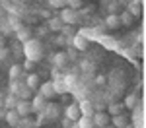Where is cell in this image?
Segmentation results:
<instances>
[{
  "label": "cell",
  "mask_w": 146,
  "mask_h": 128,
  "mask_svg": "<svg viewBox=\"0 0 146 128\" xmlns=\"http://www.w3.org/2000/svg\"><path fill=\"white\" fill-rule=\"evenodd\" d=\"M8 56V49H6V45L0 47V60H4V58Z\"/></svg>",
  "instance_id": "obj_32"
},
{
  "label": "cell",
  "mask_w": 146,
  "mask_h": 128,
  "mask_svg": "<svg viewBox=\"0 0 146 128\" xmlns=\"http://www.w3.org/2000/svg\"><path fill=\"white\" fill-rule=\"evenodd\" d=\"M16 37H18V41H20V43H25V41H29V39H33V31H31V27H27V25H25V27H20V29H18V33H16Z\"/></svg>",
  "instance_id": "obj_10"
},
{
  "label": "cell",
  "mask_w": 146,
  "mask_h": 128,
  "mask_svg": "<svg viewBox=\"0 0 146 128\" xmlns=\"http://www.w3.org/2000/svg\"><path fill=\"white\" fill-rule=\"evenodd\" d=\"M60 31H62L64 37H70V35L74 33V31H72V25H62V29H60Z\"/></svg>",
  "instance_id": "obj_31"
},
{
  "label": "cell",
  "mask_w": 146,
  "mask_h": 128,
  "mask_svg": "<svg viewBox=\"0 0 146 128\" xmlns=\"http://www.w3.org/2000/svg\"><path fill=\"white\" fill-rule=\"evenodd\" d=\"M66 0H49V6L51 8H64Z\"/></svg>",
  "instance_id": "obj_29"
},
{
  "label": "cell",
  "mask_w": 146,
  "mask_h": 128,
  "mask_svg": "<svg viewBox=\"0 0 146 128\" xmlns=\"http://www.w3.org/2000/svg\"><path fill=\"white\" fill-rule=\"evenodd\" d=\"M105 25L109 27V29H117L121 22H119V14H109L107 18H105Z\"/></svg>",
  "instance_id": "obj_17"
},
{
  "label": "cell",
  "mask_w": 146,
  "mask_h": 128,
  "mask_svg": "<svg viewBox=\"0 0 146 128\" xmlns=\"http://www.w3.org/2000/svg\"><path fill=\"white\" fill-rule=\"evenodd\" d=\"M127 12H129L133 18H140V16H142V2H138V0H131L129 6H127Z\"/></svg>",
  "instance_id": "obj_8"
},
{
  "label": "cell",
  "mask_w": 146,
  "mask_h": 128,
  "mask_svg": "<svg viewBox=\"0 0 146 128\" xmlns=\"http://www.w3.org/2000/svg\"><path fill=\"white\" fill-rule=\"evenodd\" d=\"M62 124H64V128H72V126H74V122H72L70 118H66V116H64V120H62Z\"/></svg>",
  "instance_id": "obj_33"
},
{
  "label": "cell",
  "mask_w": 146,
  "mask_h": 128,
  "mask_svg": "<svg viewBox=\"0 0 146 128\" xmlns=\"http://www.w3.org/2000/svg\"><path fill=\"white\" fill-rule=\"evenodd\" d=\"M41 49H43V47H41V41H39V39H29V41L23 43L25 58H27V60H33V62L43 56V51H41Z\"/></svg>",
  "instance_id": "obj_1"
},
{
  "label": "cell",
  "mask_w": 146,
  "mask_h": 128,
  "mask_svg": "<svg viewBox=\"0 0 146 128\" xmlns=\"http://www.w3.org/2000/svg\"><path fill=\"white\" fill-rule=\"evenodd\" d=\"M58 111H60V109H58V107H56V105H47L45 107V111H43V115L47 116V118H56V116H58Z\"/></svg>",
  "instance_id": "obj_21"
},
{
  "label": "cell",
  "mask_w": 146,
  "mask_h": 128,
  "mask_svg": "<svg viewBox=\"0 0 146 128\" xmlns=\"http://www.w3.org/2000/svg\"><path fill=\"white\" fill-rule=\"evenodd\" d=\"M0 109H4V97L0 95Z\"/></svg>",
  "instance_id": "obj_40"
},
{
  "label": "cell",
  "mask_w": 146,
  "mask_h": 128,
  "mask_svg": "<svg viewBox=\"0 0 146 128\" xmlns=\"http://www.w3.org/2000/svg\"><path fill=\"white\" fill-rule=\"evenodd\" d=\"M70 45L74 47L76 51H88V47H90V41H88V39H84L82 35L76 33L74 37H72V39H70Z\"/></svg>",
  "instance_id": "obj_6"
},
{
  "label": "cell",
  "mask_w": 146,
  "mask_h": 128,
  "mask_svg": "<svg viewBox=\"0 0 146 128\" xmlns=\"http://www.w3.org/2000/svg\"><path fill=\"white\" fill-rule=\"evenodd\" d=\"M23 74V68L22 64H12L10 70H8V76H10V80H20Z\"/></svg>",
  "instance_id": "obj_16"
},
{
  "label": "cell",
  "mask_w": 146,
  "mask_h": 128,
  "mask_svg": "<svg viewBox=\"0 0 146 128\" xmlns=\"http://www.w3.org/2000/svg\"><path fill=\"white\" fill-rule=\"evenodd\" d=\"M64 116H66V118H70V120H72V122H76V120H78L80 118V109H78V105H68L66 109H64Z\"/></svg>",
  "instance_id": "obj_13"
},
{
  "label": "cell",
  "mask_w": 146,
  "mask_h": 128,
  "mask_svg": "<svg viewBox=\"0 0 146 128\" xmlns=\"http://www.w3.org/2000/svg\"><path fill=\"white\" fill-rule=\"evenodd\" d=\"M68 8H72V10H80L82 8V0H66Z\"/></svg>",
  "instance_id": "obj_28"
},
{
  "label": "cell",
  "mask_w": 146,
  "mask_h": 128,
  "mask_svg": "<svg viewBox=\"0 0 146 128\" xmlns=\"http://www.w3.org/2000/svg\"><path fill=\"white\" fill-rule=\"evenodd\" d=\"M111 126H115V128H125L127 124H129V116L125 115V113H121V115H115V116H111Z\"/></svg>",
  "instance_id": "obj_11"
},
{
  "label": "cell",
  "mask_w": 146,
  "mask_h": 128,
  "mask_svg": "<svg viewBox=\"0 0 146 128\" xmlns=\"http://www.w3.org/2000/svg\"><path fill=\"white\" fill-rule=\"evenodd\" d=\"M8 25H10V29H20L22 27V22H20V16H16V14H10L8 16Z\"/></svg>",
  "instance_id": "obj_23"
},
{
  "label": "cell",
  "mask_w": 146,
  "mask_h": 128,
  "mask_svg": "<svg viewBox=\"0 0 146 128\" xmlns=\"http://www.w3.org/2000/svg\"><path fill=\"white\" fill-rule=\"evenodd\" d=\"M39 95H43L45 99H55L56 91H55L53 81H45V83H41V85H39Z\"/></svg>",
  "instance_id": "obj_5"
},
{
  "label": "cell",
  "mask_w": 146,
  "mask_h": 128,
  "mask_svg": "<svg viewBox=\"0 0 146 128\" xmlns=\"http://www.w3.org/2000/svg\"><path fill=\"white\" fill-rule=\"evenodd\" d=\"M58 18L62 20L64 25H74V23H78L80 14H78V10H72V8L64 6V8H60V16Z\"/></svg>",
  "instance_id": "obj_2"
},
{
  "label": "cell",
  "mask_w": 146,
  "mask_h": 128,
  "mask_svg": "<svg viewBox=\"0 0 146 128\" xmlns=\"http://www.w3.org/2000/svg\"><path fill=\"white\" fill-rule=\"evenodd\" d=\"M62 25H64V23H62L60 18H49V29H51V31H60Z\"/></svg>",
  "instance_id": "obj_22"
},
{
  "label": "cell",
  "mask_w": 146,
  "mask_h": 128,
  "mask_svg": "<svg viewBox=\"0 0 146 128\" xmlns=\"http://www.w3.org/2000/svg\"><path fill=\"white\" fill-rule=\"evenodd\" d=\"M16 103H18V95L10 93V95H6V97H4V109H14Z\"/></svg>",
  "instance_id": "obj_25"
},
{
  "label": "cell",
  "mask_w": 146,
  "mask_h": 128,
  "mask_svg": "<svg viewBox=\"0 0 146 128\" xmlns=\"http://www.w3.org/2000/svg\"><path fill=\"white\" fill-rule=\"evenodd\" d=\"M123 111H125V105L123 103H111L109 107H107V115H111V116L121 115Z\"/></svg>",
  "instance_id": "obj_20"
},
{
  "label": "cell",
  "mask_w": 146,
  "mask_h": 128,
  "mask_svg": "<svg viewBox=\"0 0 146 128\" xmlns=\"http://www.w3.org/2000/svg\"><path fill=\"white\" fill-rule=\"evenodd\" d=\"M25 85H27L29 89H37V87L41 85V78H39L35 72H29V74L25 76Z\"/></svg>",
  "instance_id": "obj_12"
},
{
  "label": "cell",
  "mask_w": 146,
  "mask_h": 128,
  "mask_svg": "<svg viewBox=\"0 0 146 128\" xmlns=\"http://www.w3.org/2000/svg\"><path fill=\"white\" fill-rule=\"evenodd\" d=\"M96 83H98V85L105 83V78H103V76H98V78H96Z\"/></svg>",
  "instance_id": "obj_38"
},
{
  "label": "cell",
  "mask_w": 146,
  "mask_h": 128,
  "mask_svg": "<svg viewBox=\"0 0 146 128\" xmlns=\"http://www.w3.org/2000/svg\"><path fill=\"white\" fill-rule=\"evenodd\" d=\"M14 109H16V113L22 116V118H23V116H29L31 113H33V109H31V101H29V99H18V103H16Z\"/></svg>",
  "instance_id": "obj_3"
},
{
  "label": "cell",
  "mask_w": 146,
  "mask_h": 128,
  "mask_svg": "<svg viewBox=\"0 0 146 128\" xmlns=\"http://www.w3.org/2000/svg\"><path fill=\"white\" fill-rule=\"evenodd\" d=\"M20 118H22V116L16 113V109H8V111L4 113V120H6L10 126H20Z\"/></svg>",
  "instance_id": "obj_9"
},
{
  "label": "cell",
  "mask_w": 146,
  "mask_h": 128,
  "mask_svg": "<svg viewBox=\"0 0 146 128\" xmlns=\"http://www.w3.org/2000/svg\"><path fill=\"white\" fill-rule=\"evenodd\" d=\"M109 120H111V116L107 115L105 111H96L94 116H92V122H94V126L96 128H103L109 124Z\"/></svg>",
  "instance_id": "obj_4"
},
{
  "label": "cell",
  "mask_w": 146,
  "mask_h": 128,
  "mask_svg": "<svg viewBox=\"0 0 146 128\" xmlns=\"http://www.w3.org/2000/svg\"><path fill=\"white\" fill-rule=\"evenodd\" d=\"M109 12L111 14H117V0H113L111 4H109Z\"/></svg>",
  "instance_id": "obj_34"
},
{
  "label": "cell",
  "mask_w": 146,
  "mask_h": 128,
  "mask_svg": "<svg viewBox=\"0 0 146 128\" xmlns=\"http://www.w3.org/2000/svg\"><path fill=\"white\" fill-rule=\"evenodd\" d=\"M4 43H6V37H4V33H0V47H4Z\"/></svg>",
  "instance_id": "obj_39"
},
{
  "label": "cell",
  "mask_w": 146,
  "mask_h": 128,
  "mask_svg": "<svg viewBox=\"0 0 146 128\" xmlns=\"http://www.w3.org/2000/svg\"><path fill=\"white\" fill-rule=\"evenodd\" d=\"M33 66H35V62H33V60H27V58H25V62L22 64L23 72H25V70H27V72H31V70H33Z\"/></svg>",
  "instance_id": "obj_30"
},
{
  "label": "cell",
  "mask_w": 146,
  "mask_h": 128,
  "mask_svg": "<svg viewBox=\"0 0 146 128\" xmlns=\"http://www.w3.org/2000/svg\"><path fill=\"white\" fill-rule=\"evenodd\" d=\"M78 109H80V116H88V118H92L94 116V105L90 103V101H82V103L78 105Z\"/></svg>",
  "instance_id": "obj_14"
},
{
  "label": "cell",
  "mask_w": 146,
  "mask_h": 128,
  "mask_svg": "<svg viewBox=\"0 0 146 128\" xmlns=\"http://www.w3.org/2000/svg\"><path fill=\"white\" fill-rule=\"evenodd\" d=\"M76 128H94V122L88 116H80L78 120H76Z\"/></svg>",
  "instance_id": "obj_26"
},
{
  "label": "cell",
  "mask_w": 146,
  "mask_h": 128,
  "mask_svg": "<svg viewBox=\"0 0 146 128\" xmlns=\"http://www.w3.org/2000/svg\"><path fill=\"white\" fill-rule=\"evenodd\" d=\"M45 107H47V99L43 97V95H35L33 101H31V109H33V113H37V115L43 113Z\"/></svg>",
  "instance_id": "obj_7"
},
{
  "label": "cell",
  "mask_w": 146,
  "mask_h": 128,
  "mask_svg": "<svg viewBox=\"0 0 146 128\" xmlns=\"http://www.w3.org/2000/svg\"><path fill=\"white\" fill-rule=\"evenodd\" d=\"M103 128H115V126H109V124H107V126H103Z\"/></svg>",
  "instance_id": "obj_42"
},
{
  "label": "cell",
  "mask_w": 146,
  "mask_h": 128,
  "mask_svg": "<svg viewBox=\"0 0 146 128\" xmlns=\"http://www.w3.org/2000/svg\"><path fill=\"white\" fill-rule=\"evenodd\" d=\"M78 35H82L84 39H88V41H92V39H98L100 35H98V31L96 29H92V27H84V29H80Z\"/></svg>",
  "instance_id": "obj_19"
},
{
  "label": "cell",
  "mask_w": 146,
  "mask_h": 128,
  "mask_svg": "<svg viewBox=\"0 0 146 128\" xmlns=\"http://www.w3.org/2000/svg\"><path fill=\"white\" fill-rule=\"evenodd\" d=\"M53 62L56 64V68H62V66L68 64V54L66 53H56L55 56H53Z\"/></svg>",
  "instance_id": "obj_18"
},
{
  "label": "cell",
  "mask_w": 146,
  "mask_h": 128,
  "mask_svg": "<svg viewBox=\"0 0 146 128\" xmlns=\"http://www.w3.org/2000/svg\"><path fill=\"white\" fill-rule=\"evenodd\" d=\"M56 43H58V45H64V43H66V39H64V35H62V33H60L58 39H56Z\"/></svg>",
  "instance_id": "obj_37"
},
{
  "label": "cell",
  "mask_w": 146,
  "mask_h": 128,
  "mask_svg": "<svg viewBox=\"0 0 146 128\" xmlns=\"http://www.w3.org/2000/svg\"><path fill=\"white\" fill-rule=\"evenodd\" d=\"M82 70H92V64L88 62V60H84V62H82Z\"/></svg>",
  "instance_id": "obj_35"
},
{
  "label": "cell",
  "mask_w": 146,
  "mask_h": 128,
  "mask_svg": "<svg viewBox=\"0 0 146 128\" xmlns=\"http://www.w3.org/2000/svg\"><path fill=\"white\" fill-rule=\"evenodd\" d=\"M125 128H136V126H131V124H127V126H125Z\"/></svg>",
  "instance_id": "obj_41"
},
{
  "label": "cell",
  "mask_w": 146,
  "mask_h": 128,
  "mask_svg": "<svg viewBox=\"0 0 146 128\" xmlns=\"http://www.w3.org/2000/svg\"><path fill=\"white\" fill-rule=\"evenodd\" d=\"M125 109H131V111H135L136 107H138V95H135V93H131V95H127L125 97Z\"/></svg>",
  "instance_id": "obj_15"
},
{
  "label": "cell",
  "mask_w": 146,
  "mask_h": 128,
  "mask_svg": "<svg viewBox=\"0 0 146 128\" xmlns=\"http://www.w3.org/2000/svg\"><path fill=\"white\" fill-rule=\"evenodd\" d=\"M37 35L45 37V35H47V27H39V29H37Z\"/></svg>",
  "instance_id": "obj_36"
},
{
  "label": "cell",
  "mask_w": 146,
  "mask_h": 128,
  "mask_svg": "<svg viewBox=\"0 0 146 128\" xmlns=\"http://www.w3.org/2000/svg\"><path fill=\"white\" fill-rule=\"evenodd\" d=\"M98 41H100L101 45H107L109 49H115V47H117V43H115L113 39H109V37H98Z\"/></svg>",
  "instance_id": "obj_27"
},
{
  "label": "cell",
  "mask_w": 146,
  "mask_h": 128,
  "mask_svg": "<svg viewBox=\"0 0 146 128\" xmlns=\"http://www.w3.org/2000/svg\"><path fill=\"white\" fill-rule=\"evenodd\" d=\"M119 22H121V25H133V22H135V18L129 14V12L125 10L119 14Z\"/></svg>",
  "instance_id": "obj_24"
}]
</instances>
